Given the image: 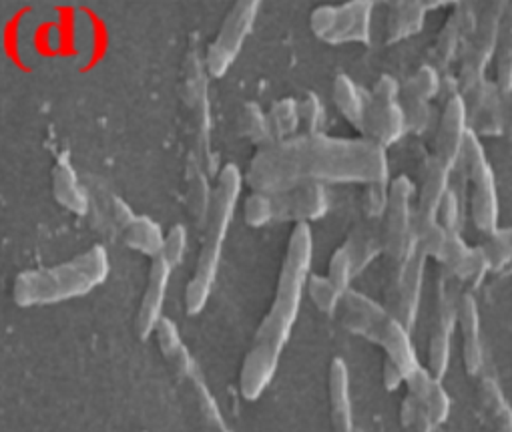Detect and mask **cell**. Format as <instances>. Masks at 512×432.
<instances>
[{
  "label": "cell",
  "mask_w": 512,
  "mask_h": 432,
  "mask_svg": "<svg viewBox=\"0 0 512 432\" xmlns=\"http://www.w3.org/2000/svg\"><path fill=\"white\" fill-rule=\"evenodd\" d=\"M183 250H185V232L181 230V228H177L173 234H171V238H169V242H167V258H165V262L171 266V264H175V262H181V258H183Z\"/></svg>",
  "instance_id": "34"
},
{
  "label": "cell",
  "mask_w": 512,
  "mask_h": 432,
  "mask_svg": "<svg viewBox=\"0 0 512 432\" xmlns=\"http://www.w3.org/2000/svg\"><path fill=\"white\" fill-rule=\"evenodd\" d=\"M306 292L310 296V300L314 302V306L322 312V314H336L340 304H342V292L330 282L328 276H308L306 282Z\"/></svg>",
  "instance_id": "23"
},
{
  "label": "cell",
  "mask_w": 512,
  "mask_h": 432,
  "mask_svg": "<svg viewBox=\"0 0 512 432\" xmlns=\"http://www.w3.org/2000/svg\"><path fill=\"white\" fill-rule=\"evenodd\" d=\"M342 322L344 326L360 334L378 346H382L392 362H396L408 376L416 370L418 358L410 340V332L382 306L358 292H344L342 296Z\"/></svg>",
  "instance_id": "3"
},
{
  "label": "cell",
  "mask_w": 512,
  "mask_h": 432,
  "mask_svg": "<svg viewBox=\"0 0 512 432\" xmlns=\"http://www.w3.org/2000/svg\"><path fill=\"white\" fill-rule=\"evenodd\" d=\"M424 264L426 256L414 248L398 266L394 272V294H392V310L390 314L408 330L412 332L420 294H422V282H424Z\"/></svg>",
  "instance_id": "8"
},
{
  "label": "cell",
  "mask_w": 512,
  "mask_h": 432,
  "mask_svg": "<svg viewBox=\"0 0 512 432\" xmlns=\"http://www.w3.org/2000/svg\"><path fill=\"white\" fill-rule=\"evenodd\" d=\"M438 91H440V77H438L436 69H432V67H422V69L416 71V75H414V77L408 81V85L404 87V97L428 101V99H432Z\"/></svg>",
  "instance_id": "26"
},
{
  "label": "cell",
  "mask_w": 512,
  "mask_h": 432,
  "mask_svg": "<svg viewBox=\"0 0 512 432\" xmlns=\"http://www.w3.org/2000/svg\"><path fill=\"white\" fill-rule=\"evenodd\" d=\"M432 5L434 3H430V0H402L390 17V39L398 41L408 35L420 33L424 25V15Z\"/></svg>",
  "instance_id": "20"
},
{
  "label": "cell",
  "mask_w": 512,
  "mask_h": 432,
  "mask_svg": "<svg viewBox=\"0 0 512 432\" xmlns=\"http://www.w3.org/2000/svg\"><path fill=\"white\" fill-rule=\"evenodd\" d=\"M314 236L310 224H296L290 234L286 256L280 268L278 286L270 312L264 316L249 352L245 354L239 390L243 398L255 400L272 384L280 366L282 352L292 336V328L300 316L306 282L312 270Z\"/></svg>",
  "instance_id": "1"
},
{
  "label": "cell",
  "mask_w": 512,
  "mask_h": 432,
  "mask_svg": "<svg viewBox=\"0 0 512 432\" xmlns=\"http://www.w3.org/2000/svg\"><path fill=\"white\" fill-rule=\"evenodd\" d=\"M496 89H512V5L506 9L496 41Z\"/></svg>",
  "instance_id": "21"
},
{
  "label": "cell",
  "mask_w": 512,
  "mask_h": 432,
  "mask_svg": "<svg viewBox=\"0 0 512 432\" xmlns=\"http://www.w3.org/2000/svg\"><path fill=\"white\" fill-rule=\"evenodd\" d=\"M372 27V3L370 0H352V3L338 7L336 25L326 37V43H368Z\"/></svg>",
  "instance_id": "14"
},
{
  "label": "cell",
  "mask_w": 512,
  "mask_h": 432,
  "mask_svg": "<svg viewBox=\"0 0 512 432\" xmlns=\"http://www.w3.org/2000/svg\"><path fill=\"white\" fill-rule=\"evenodd\" d=\"M456 326L462 336V362L470 376L482 370V340H480V316L478 304L470 294H464L456 302Z\"/></svg>",
  "instance_id": "12"
},
{
  "label": "cell",
  "mask_w": 512,
  "mask_h": 432,
  "mask_svg": "<svg viewBox=\"0 0 512 432\" xmlns=\"http://www.w3.org/2000/svg\"><path fill=\"white\" fill-rule=\"evenodd\" d=\"M386 203H388L386 179L368 183V189H366V195H364V211L368 213V218H372V220L378 218L380 220L384 211H386Z\"/></svg>",
  "instance_id": "29"
},
{
  "label": "cell",
  "mask_w": 512,
  "mask_h": 432,
  "mask_svg": "<svg viewBox=\"0 0 512 432\" xmlns=\"http://www.w3.org/2000/svg\"><path fill=\"white\" fill-rule=\"evenodd\" d=\"M298 115H300V123L308 129V131H316L320 127L324 109L322 103L318 99V95H306V99H302L298 103Z\"/></svg>",
  "instance_id": "30"
},
{
  "label": "cell",
  "mask_w": 512,
  "mask_h": 432,
  "mask_svg": "<svg viewBox=\"0 0 512 432\" xmlns=\"http://www.w3.org/2000/svg\"><path fill=\"white\" fill-rule=\"evenodd\" d=\"M406 382L410 388V396L416 398V402L426 412L430 422L434 426L444 422L450 412V398H448L446 390L442 388L440 380L434 378L428 370L418 366L416 370H412L406 376Z\"/></svg>",
  "instance_id": "15"
},
{
  "label": "cell",
  "mask_w": 512,
  "mask_h": 432,
  "mask_svg": "<svg viewBox=\"0 0 512 432\" xmlns=\"http://www.w3.org/2000/svg\"><path fill=\"white\" fill-rule=\"evenodd\" d=\"M416 187L406 175H398L388 187L382 242L384 252L400 264L416 248V211L412 209Z\"/></svg>",
  "instance_id": "5"
},
{
  "label": "cell",
  "mask_w": 512,
  "mask_h": 432,
  "mask_svg": "<svg viewBox=\"0 0 512 432\" xmlns=\"http://www.w3.org/2000/svg\"><path fill=\"white\" fill-rule=\"evenodd\" d=\"M450 187V169L432 157L426 165L422 187L418 191V205H416V226L436 222V207Z\"/></svg>",
  "instance_id": "16"
},
{
  "label": "cell",
  "mask_w": 512,
  "mask_h": 432,
  "mask_svg": "<svg viewBox=\"0 0 512 432\" xmlns=\"http://www.w3.org/2000/svg\"><path fill=\"white\" fill-rule=\"evenodd\" d=\"M243 218L247 226L251 228H262L276 220V209H274V195L266 191H255L245 199L243 205Z\"/></svg>",
  "instance_id": "24"
},
{
  "label": "cell",
  "mask_w": 512,
  "mask_h": 432,
  "mask_svg": "<svg viewBox=\"0 0 512 432\" xmlns=\"http://www.w3.org/2000/svg\"><path fill=\"white\" fill-rule=\"evenodd\" d=\"M500 115H502V133L512 137V89L500 91Z\"/></svg>",
  "instance_id": "35"
},
{
  "label": "cell",
  "mask_w": 512,
  "mask_h": 432,
  "mask_svg": "<svg viewBox=\"0 0 512 432\" xmlns=\"http://www.w3.org/2000/svg\"><path fill=\"white\" fill-rule=\"evenodd\" d=\"M480 250L488 264V272H496V274L512 272V244L506 230H494L492 234H488Z\"/></svg>",
  "instance_id": "22"
},
{
  "label": "cell",
  "mask_w": 512,
  "mask_h": 432,
  "mask_svg": "<svg viewBox=\"0 0 512 432\" xmlns=\"http://www.w3.org/2000/svg\"><path fill=\"white\" fill-rule=\"evenodd\" d=\"M268 119H270V125H272V133H274V135H278V137H288V135H292V133L298 129V125H300L298 101L286 99V101L278 103Z\"/></svg>",
  "instance_id": "27"
},
{
  "label": "cell",
  "mask_w": 512,
  "mask_h": 432,
  "mask_svg": "<svg viewBox=\"0 0 512 432\" xmlns=\"http://www.w3.org/2000/svg\"><path fill=\"white\" fill-rule=\"evenodd\" d=\"M462 161L466 165V177L470 183V215L478 232L492 234L498 230V195L494 183V171L486 159L484 147L476 131L466 133Z\"/></svg>",
  "instance_id": "4"
},
{
  "label": "cell",
  "mask_w": 512,
  "mask_h": 432,
  "mask_svg": "<svg viewBox=\"0 0 512 432\" xmlns=\"http://www.w3.org/2000/svg\"><path fill=\"white\" fill-rule=\"evenodd\" d=\"M328 390H330V412H332L334 432H354L352 402H350V374L342 358H336L330 364Z\"/></svg>",
  "instance_id": "17"
},
{
  "label": "cell",
  "mask_w": 512,
  "mask_h": 432,
  "mask_svg": "<svg viewBox=\"0 0 512 432\" xmlns=\"http://www.w3.org/2000/svg\"><path fill=\"white\" fill-rule=\"evenodd\" d=\"M468 105L462 95H452L442 111L438 133H436V159L450 171L462 161L464 139L468 133Z\"/></svg>",
  "instance_id": "10"
},
{
  "label": "cell",
  "mask_w": 512,
  "mask_h": 432,
  "mask_svg": "<svg viewBox=\"0 0 512 432\" xmlns=\"http://www.w3.org/2000/svg\"><path fill=\"white\" fill-rule=\"evenodd\" d=\"M260 15V0H239L229 11L215 43L207 55V67L211 75L223 77L239 57L245 39L249 37Z\"/></svg>",
  "instance_id": "6"
},
{
  "label": "cell",
  "mask_w": 512,
  "mask_h": 432,
  "mask_svg": "<svg viewBox=\"0 0 512 432\" xmlns=\"http://www.w3.org/2000/svg\"><path fill=\"white\" fill-rule=\"evenodd\" d=\"M400 95V85L394 77L390 75H382L378 79V83L374 85V93L372 99L374 101H396V97Z\"/></svg>",
  "instance_id": "32"
},
{
  "label": "cell",
  "mask_w": 512,
  "mask_h": 432,
  "mask_svg": "<svg viewBox=\"0 0 512 432\" xmlns=\"http://www.w3.org/2000/svg\"><path fill=\"white\" fill-rule=\"evenodd\" d=\"M436 222L450 234H456L460 228V199L458 193L450 187L436 207Z\"/></svg>",
  "instance_id": "28"
},
{
  "label": "cell",
  "mask_w": 512,
  "mask_h": 432,
  "mask_svg": "<svg viewBox=\"0 0 512 432\" xmlns=\"http://www.w3.org/2000/svg\"><path fill=\"white\" fill-rule=\"evenodd\" d=\"M456 302L458 298H454V292L448 288L446 280L440 278L436 288L434 322L428 342V372L438 380L444 378L450 362V338L456 326Z\"/></svg>",
  "instance_id": "9"
},
{
  "label": "cell",
  "mask_w": 512,
  "mask_h": 432,
  "mask_svg": "<svg viewBox=\"0 0 512 432\" xmlns=\"http://www.w3.org/2000/svg\"><path fill=\"white\" fill-rule=\"evenodd\" d=\"M354 276H356L354 260H352L348 244H344L334 252V256L328 264V278L344 294L350 290V282L354 280Z\"/></svg>",
  "instance_id": "25"
},
{
  "label": "cell",
  "mask_w": 512,
  "mask_h": 432,
  "mask_svg": "<svg viewBox=\"0 0 512 432\" xmlns=\"http://www.w3.org/2000/svg\"><path fill=\"white\" fill-rule=\"evenodd\" d=\"M382 380H384L386 390H398L406 382V374L396 362L386 358L384 368H382Z\"/></svg>",
  "instance_id": "33"
},
{
  "label": "cell",
  "mask_w": 512,
  "mask_h": 432,
  "mask_svg": "<svg viewBox=\"0 0 512 432\" xmlns=\"http://www.w3.org/2000/svg\"><path fill=\"white\" fill-rule=\"evenodd\" d=\"M276 220H296L308 224L322 220L328 211V197L320 183H302L294 191L274 195Z\"/></svg>",
  "instance_id": "11"
},
{
  "label": "cell",
  "mask_w": 512,
  "mask_h": 432,
  "mask_svg": "<svg viewBox=\"0 0 512 432\" xmlns=\"http://www.w3.org/2000/svg\"><path fill=\"white\" fill-rule=\"evenodd\" d=\"M406 99V107L404 109V117H406V127L414 129V131H422L428 125V101L422 99Z\"/></svg>",
  "instance_id": "31"
},
{
  "label": "cell",
  "mask_w": 512,
  "mask_h": 432,
  "mask_svg": "<svg viewBox=\"0 0 512 432\" xmlns=\"http://www.w3.org/2000/svg\"><path fill=\"white\" fill-rule=\"evenodd\" d=\"M241 183H243V177L235 165H227L219 173L217 187L209 201V220H207L205 244L201 248L195 274H193V278L187 286V294H185L187 310L191 314H197L199 310H203V306L207 304V298L211 294V288H213V282L217 276L219 258H221V248L227 238V230L233 220L235 205H237V199L241 193Z\"/></svg>",
  "instance_id": "2"
},
{
  "label": "cell",
  "mask_w": 512,
  "mask_h": 432,
  "mask_svg": "<svg viewBox=\"0 0 512 432\" xmlns=\"http://www.w3.org/2000/svg\"><path fill=\"white\" fill-rule=\"evenodd\" d=\"M334 103H336L338 111L344 115V119L354 129L364 133L368 103L362 97L356 83L348 75H338L336 77V81H334Z\"/></svg>",
  "instance_id": "18"
},
{
  "label": "cell",
  "mask_w": 512,
  "mask_h": 432,
  "mask_svg": "<svg viewBox=\"0 0 512 432\" xmlns=\"http://www.w3.org/2000/svg\"><path fill=\"white\" fill-rule=\"evenodd\" d=\"M430 3H446V0H430Z\"/></svg>",
  "instance_id": "37"
},
{
  "label": "cell",
  "mask_w": 512,
  "mask_h": 432,
  "mask_svg": "<svg viewBox=\"0 0 512 432\" xmlns=\"http://www.w3.org/2000/svg\"><path fill=\"white\" fill-rule=\"evenodd\" d=\"M506 232H508V238H510V244H512V228H508Z\"/></svg>",
  "instance_id": "36"
},
{
  "label": "cell",
  "mask_w": 512,
  "mask_h": 432,
  "mask_svg": "<svg viewBox=\"0 0 512 432\" xmlns=\"http://www.w3.org/2000/svg\"><path fill=\"white\" fill-rule=\"evenodd\" d=\"M508 9L506 0H494L488 5V9L482 15L480 25L474 29L472 47L468 49L462 65V89L464 93H472L480 89L484 83V71L486 63L492 59L496 51L498 41V29L502 23V17Z\"/></svg>",
  "instance_id": "7"
},
{
  "label": "cell",
  "mask_w": 512,
  "mask_h": 432,
  "mask_svg": "<svg viewBox=\"0 0 512 432\" xmlns=\"http://www.w3.org/2000/svg\"><path fill=\"white\" fill-rule=\"evenodd\" d=\"M478 396L494 432H512V410L490 376L480 378Z\"/></svg>",
  "instance_id": "19"
},
{
  "label": "cell",
  "mask_w": 512,
  "mask_h": 432,
  "mask_svg": "<svg viewBox=\"0 0 512 432\" xmlns=\"http://www.w3.org/2000/svg\"><path fill=\"white\" fill-rule=\"evenodd\" d=\"M406 131L404 109L396 101H370L366 109L364 133L370 141L380 147H388L396 143Z\"/></svg>",
  "instance_id": "13"
}]
</instances>
